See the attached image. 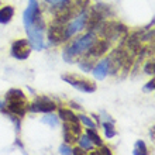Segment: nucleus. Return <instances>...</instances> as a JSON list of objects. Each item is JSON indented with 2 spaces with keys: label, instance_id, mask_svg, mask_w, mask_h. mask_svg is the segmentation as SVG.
I'll list each match as a JSON object with an SVG mask.
<instances>
[{
  "label": "nucleus",
  "instance_id": "5",
  "mask_svg": "<svg viewBox=\"0 0 155 155\" xmlns=\"http://www.w3.org/2000/svg\"><path fill=\"white\" fill-rule=\"evenodd\" d=\"M107 12H110V8L104 4H97L90 12H87V20H86V27L89 31H94L100 27L103 21L106 20Z\"/></svg>",
  "mask_w": 155,
  "mask_h": 155
},
{
  "label": "nucleus",
  "instance_id": "12",
  "mask_svg": "<svg viewBox=\"0 0 155 155\" xmlns=\"http://www.w3.org/2000/svg\"><path fill=\"white\" fill-rule=\"evenodd\" d=\"M62 79L65 82H68L71 86H74L75 89L81 90V92H85V93H92L96 90V85L92 83L89 81H83V79H78L76 76H68V75H64Z\"/></svg>",
  "mask_w": 155,
  "mask_h": 155
},
{
  "label": "nucleus",
  "instance_id": "23",
  "mask_svg": "<svg viewBox=\"0 0 155 155\" xmlns=\"http://www.w3.org/2000/svg\"><path fill=\"white\" fill-rule=\"evenodd\" d=\"M78 118H79V121H81L82 124H85L86 127H89V128H96V123H94L93 120H90L87 116L81 114V116H78Z\"/></svg>",
  "mask_w": 155,
  "mask_h": 155
},
{
  "label": "nucleus",
  "instance_id": "1",
  "mask_svg": "<svg viewBox=\"0 0 155 155\" xmlns=\"http://www.w3.org/2000/svg\"><path fill=\"white\" fill-rule=\"evenodd\" d=\"M96 40H97V38H96V34H94L93 31H87V33L81 35V37L75 38V40L62 51L64 61L68 62V64L75 62V58L79 57V55H83V54L92 47V44H93Z\"/></svg>",
  "mask_w": 155,
  "mask_h": 155
},
{
  "label": "nucleus",
  "instance_id": "21",
  "mask_svg": "<svg viewBox=\"0 0 155 155\" xmlns=\"http://www.w3.org/2000/svg\"><path fill=\"white\" fill-rule=\"evenodd\" d=\"M94 59H90V58L85 57V59H82L81 62H79V66H81V69L83 71V72H92V68L94 66Z\"/></svg>",
  "mask_w": 155,
  "mask_h": 155
},
{
  "label": "nucleus",
  "instance_id": "2",
  "mask_svg": "<svg viewBox=\"0 0 155 155\" xmlns=\"http://www.w3.org/2000/svg\"><path fill=\"white\" fill-rule=\"evenodd\" d=\"M4 106L12 114L23 117L25 114V111L28 109L27 104V97L25 94L21 92L20 89H10L6 93V99H4Z\"/></svg>",
  "mask_w": 155,
  "mask_h": 155
},
{
  "label": "nucleus",
  "instance_id": "11",
  "mask_svg": "<svg viewBox=\"0 0 155 155\" xmlns=\"http://www.w3.org/2000/svg\"><path fill=\"white\" fill-rule=\"evenodd\" d=\"M109 48H110V44H109L107 40H99V41L96 40L93 44H92V47H90L83 55L90 58V59H97V58L103 57V55L109 51Z\"/></svg>",
  "mask_w": 155,
  "mask_h": 155
},
{
  "label": "nucleus",
  "instance_id": "9",
  "mask_svg": "<svg viewBox=\"0 0 155 155\" xmlns=\"http://www.w3.org/2000/svg\"><path fill=\"white\" fill-rule=\"evenodd\" d=\"M55 109H57V104L51 99L45 97V96H40L30 104L27 110L33 111V113H49V111H54Z\"/></svg>",
  "mask_w": 155,
  "mask_h": 155
},
{
  "label": "nucleus",
  "instance_id": "16",
  "mask_svg": "<svg viewBox=\"0 0 155 155\" xmlns=\"http://www.w3.org/2000/svg\"><path fill=\"white\" fill-rule=\"evenodd\" d=\"M85 134L89 137V140L92 141L93 145H96V147H102L103 145V140L100 138V135L96 133V128H87Z\"/></svg>",
  "mask_w": 155,
  "mask_h": 155
},
{
  "label": "nucleus",
  "instance_id": "6",
  "mask_svg": "<svg viewBox=\"0 0 155 155\" xmlns=\"http://www.w3.org/2000/svg\"><path fill=\"white\" fill-rule=\"evenodd\" d=\"M86 20H87V10H83V12H81L76 17H74L72 21L66 23V27H65L66 38L69 40V38L74 37L76 33H79V31H82V30L85 28Z\"/></svg>",
  "mask_w": 155,
  "mask_h": 155
},
{
  "label": "nucleus",
  "instance_id": "26",
  "mask_svg": "<svg viewBox=\"0 0 155 155\" xmlns=\"http://www.w3.org/2000/svg\"><path fill=\"white\" fill-rule=\"evenodd\" d=\"M111 154V151L110 150H109V148L107 147H100V150H99V151H94L93 152V155H110Z\"/></svg>",
  "mask_w": 155,
  "mask_h": 155
},
{
  "label": "nucleus",
  "instance_id": "3",
  "mask_svg": "<svg viewBox=\"0 0 155 155\" xmlns=\"http://www.w3.org/2000/svg\"><path fill=\"white\" fill-rule=\"evenodd\" d=\"M44 27H45V24H44V21H42V18H41V16L37 17L31 24L25 27L31 49L41 51V49L44 48Z\"/></svg>",
  "mask_w": 155,
  "mask_h": 155
},
{
  "label": "nucleus",
  "instance_id": "30",
  "mask_svg": "<svg viewBox=\"0 0 155 155\" xmlns=\"http://www.w3.org/2000/svg\"><path fill=\"white\" fill-rule=\"evenodd\" d=\"M71 106L74 107V109H81V106H78L76 103H72V102H71Z\"/></svg>",
  "mask_w": 155,
  "mask_h": 155
},
{
  "label": "nucleus",
  "instance_id": "14",
  "mask_svg": "<svg viewBox=\"0 0 155 155\" xmlns=\"http://www.w3.org/2000/svg\"><path fill=\"white\" fill-rule=\"evenodd\" d=\"M92 74H93V76L97 81H102V79H104L109 75V62H107V58L106 59H102L97 65L92 68Z\"/></svg>",
  "mask_w": 155,
  "mask_h": 155
},
{
  "label": "nucleus",
  "instance_id": "20",
  "mask_svg": "<svg viewBox=\"0 0 155 155\" xmlns=\"http://www.w3.org/2000/svg\"><path fill=\"white\" fill-rule=\"evenodd\" d=\"M58 121H59V117H57L55 114H52V111L45 113V116L42 117V123H44V124H48L49 127H57Z\"/></svg>",
  "mask_w": 155,
  "mask_h": 155
},
{
  "label": "nucleus",
  "instance_id": "17",
  "mask_svg": "<svg viewBox=\"0 0 155 155\" xmlns=\"http://www.w3.org/2000/svg\"><path fill=\"white\" fill-rule=\"evenodd\" d=\"M59 117L62 121H79L78 116L69 109H59Z\"/></svg>",
  "mask_w": 155,
  "mask_h": 155
},
{
  "label": "nucleus",
  "instance_id": "15",
  "mask_svg": "<svg viewBox=\"0 0 155 155\" xmlns=\"http://www.w3.org/2000/svg\"><path fill=\"white\" fill-rule=\"evenodd\" d=\"M14 16V8L12 6H4L0 8V24H7L10 23Z\"/></svg>",
  "mask_w": 155,
  "mask_h": 155
},
{
  "label": "nucleus",
  "instance_id": "24",
  "mask_svg": "<svg viewBox=\"0 0 155 155\" xmlns=\"http://www.w3.org/2000/svg\"><path fill=\"white\" fill-rule=\"evenodd\" d=\"M154 71H155V62H154V59H151V61H148L147 64H145L144 72L147 75H154Z\"/></svg>",
  "mask_w": 155,
  "mask_h": 155
},
{
  "label": "nucleus",
  "instance_id": "4",
  "mask_svg": "<svg viewBox=\"0 0 155 155\" xmlns=\"http://www.w3.org/2000/svg\"><path fill=\"white\" fill-rule=\"evenodd\" d=\"M99 33L104 40H117L120 37H126L128 34V30L124 24L121 23H117V21H103L100 27H99Z\"/></svg>",
  "mask_w": 155,
  "mask_h": 155
},
{
  "label": "nucleus",
  "instance_id": "18",
  "mask_svg": "<svg viewBox=\"0 0 155 155\" xmlns=\"http://www.w3.org/2000/svg\"><path fill=\"white\" fill-rule=\"evenodd\" d=\"M78 143H79V147H81L82 150H85V151H90V150H93V144H92V141H90L89 137H87L86 134L79 135Z\"/></svg>",
  "mask_w": 155,
  "mask_h": 155
},
{
  "label": "nucleus",
  "instance_id": "10",
  "mask_svg": "<svg viewBox=\"0 0 155 155\" xmlns=\"http://www.w3.org/2000/svg\"><path fill=\"white\" fill-rule=\"evenodd\" d=\"M31 54V45H30L28 40H17L13 42L12 45V55L16 59H27Z\"/></svg>",
  "mask_w": 155,
  "mask_h": 155
},
{
  "label": "nucleus",
  "instance_id": "22",
  "mask_svg": "<svg viewBox=\"0 0 155 155\" xmlns=\"http://www.w3.org/2000/svg\"><path fill=\"white\" fill-rule=\"evenodd\" d=\"M133 154L134 155H147L148 154V150L147 147H145V144H144V141H137L135 143V148L134 151H133Z\"/></svg>",
  "mask_w": 155,
  "mask_h": 155
},
{
  "label": "nucleus",
  "instance_id": "7",
  "mask_svg": "<svg viewBox=\"0 0 155 155\" xmlns=\"http://www.w3.org/2000/svg\"><path fill=\"white\" fill-rule=\"evenodd\" d=\"M82 134L81 121H64V128H62V135L65 140V144L71 145L75 144Z\"/></svg>",
  "mask_w": 155,
  "mask_h": 155
},
{
  "label": "nucleus",
  "instance_id": "19",
  "mask_svg": "<svg viewBox=\"0 0 155 155\" xmlns=\"http://www.w3.org/2000/svg\"><path fill=\"white\" fill-rule=\"evenodd\" d=\"M103 130H104V135H106V138H113V137H116V134H117V131H116L114 128V124H113V121H104L103 123Z\"/></svg>",
  "mask_w": 155,
  "mask_h": 155
},
{
  "label": "nucleus",
  "instance_id": "31",
  "mask_svg": "<svg viewBox=\"0 0 155 155\" xmlns=\"http://www.w3.org/2000/svg\"><path fill=\"white\" fill-rule=\"evenodd\" d=\"M3 106H4V103H3V102H0V110L3 109Z\"/></svg>",
  "mask_w": 155,
  "mask_h": 155
},
{
  "label": "nucleus",
  "instance_id": "29",
  "mask_svg": "<svg viewBox=\"0 0 155 155\" xmlns=\"http://www.w3.org/2000/svg\"><path fill=\"white\" fill-rule=\"evenodd\" d=\"M81 154H85V150H82L81 147L72 150V155H81Z\"/></svg>",
  "mask_w": 155,
  "mask_h": 155
},
{
  "label": "nucleus",
  "instance_id": "27",
  "mask_svg": "<svg viewBox=\"0 0 155 155\" xmlns=\"http://www.w3.org/2000/svg\"><path fill=\"white\" fill-rule=\"evenodd\" d=\"M45 3H48L51 7H58L59 4H62L64 2H66V0H44Z\"/></svg>",
  "mask_w": 155,
  "mask_h": 155
},
{
  "label": "nucleus",
  "instance_id": "28",
  "mask_svg": "<svg viewBox=\"0 0 155 155\" xmlns=\"http://www.w3.org/2000/svg\"><path fill=\"white\" fill-rule=\"evenodd\" d=\"M154 83H155V81H154V79H151V81L147 83V86H145L144 89H145V90H151V92H152V90H154V86H155Z\"/></svg>",
  "mask_w": 155,
  "mask_h": 155
},
{
  "label": "nucleus",
  "instance_id": "25",
  "mask_svg": "<svg viewBox=\"0 0 155 155\" xmlns=\"http://www.w3.org/2000/svg\"><path fill=\"white\" fill-rule=\"evenodd\" d=\"M59 154L62 155H72V148H69L68 144H62L59 147Z\"/></svg>",
  "mask_w": 155,
  "mask_h": 155
},
{
  "label": "nucleus",
  "instance_id": "13",
  "mask_svg": "<svg viewBox=\"0 0 155 155\" xmlns=\"http://www.w3.org/2000/svg\"><path fill=\"white\" fill-rule=\"evenodd\" d=\"M41 16L40 13V4H38L37 0H28V6L25 8L24 14H23V21H24V25H30L37 17Z\"/></svg>",
  "mask_w": 155,
  "mask_h": 155
},
{
  "label": "nucleus",
  "instance_id": "8",
  "mask_svg": "<svg viewBox=\"0 0 155 155\" xmlns=\"http://www.w3.org/2000/svg\"><path fill=\"white\" fill-rule=\"evenodd\" d=\"M65 27L66 24H61L58 21H52L48 28V42L52 45H58L61 42L68 41L65 34Z\"/></svg>",
  "mask_w": 155,
  "mask_h": 155
}]
</instances>
